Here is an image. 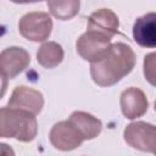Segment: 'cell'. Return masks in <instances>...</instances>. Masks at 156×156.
Returning <instances> with one entry per match:
<instances>
[{"mask_svg":"<svg viewBox=\"0 0 156 156\" xmlns=\"http://www.w3.org/2000/svg\"><path fill=\"white\" fill-rule=\"evenodd\" d=\"M135 62V54L129 45L113 43L100 58L91 62V79L100 87L115 85L133 71Z\"/></svg>","mask_w":156,"mask_h":156,"instance_id":"obj_1","label":"cell"},{"mask_svg":"<svg viewBox=\"0 0 156 156\" xmlns=\"http://www.w3.org/2000/svg\"><path fill=\"white\" fill-rule=\"evenodd\" d=\"M155 57L156 55L151 52L146 55L144 60V76L152 85H155Z\"/></svg>","mask_w":156,"mask_h":156,"instance_id":"obj_15","label":"cell"},{"mask_svg":"<svg viewBox=\"0 0 156 156\" xmlns=\"http://www.w3.org/2000/svg\"><path fill=\"white\" fill-rule=\"evenodd\" d=\"M133 38L138 45L143 48L156 46V15L155 12L146 13L134 22Z\"/></svg>","mask_w":156,"mask_h":156,"instance_id":"obj_11","label":"cell"},{"mask_svg":"<svg viewBox=\"0 0 156 156\" xmlns=\"http://www.w3.org/2000/svg\"><path fill=\"white\" fill-rule=\"evenodd\" d=\"M63 56V49L56 41H46L37 51L38 63L44 68H54L58 66L62 62Z\"/></svg>","mask_w":156,"mask_h":156,"instance_id":"obj_13","label":"cell"},{"mask_svg":"<svg viewBox=\"0 0 156 156\" xmlns=\"http://www.w3.org/2000/svg\"><path fill=\"white\" fill-rule=\"evenodd\" d=\"M124 141L133 149L155 152L156 149V128L151 123L143 121L133 122L128 124L123 132Z\"/></svg>","mask_w":156,"mask_h":156,"instance_id":"obj_4","label":"cell"},{"mask_svg":"<svg viewBox=\"0 0 156 156\" xmlns=\"http://www.w3.org/2000/svg\"><path fill=\"white\" fill-rule=\"evenodd\" d=\"M119 104L123 116L128 119H135L144 116L149 108V101L145 93L135 87H130L121 94Z\"/></svg>","mask_w":156,"mask_h":156,"instance_id":"obj_10","label":"cell"},{"mask_svg":"<svg viewBox=\"0 0 156 156\" xmlns=\"http://www.w3.org/2000/svg\"><path fill=\"white\" fill-rule=\"evenodd\" d=\"M110 45L111 39L95 33L85 32L77 39L76 49L82 58L89 62H94L107 51Z\"/></svg>","mask_w":156,"mask_h":156,"instance_id":"obj_8","label":"cell"},{"mask_svg":"<svg viewBox=\"0 0 156 156\" xmlns=\"http://www.w3.org/2000/svg\"><path fill=\"white\" fill-rule=\"evenodd\" d=\"M68 122L79 132L84 140L96 138L102 129V123L99 118L84 111H74L68 118Z\"/></svg>","mask_w":156,"mask_h":156,"instance_id":"obj_12","label":"cell"},{"mask_svg":"<svg viewBox=\"0 0 156 156\" xmlns=\"http://www.w3.org/2000/svg\"><path fill=\"white\" fill-rule=\"evenodd\" d=\"M7 83H9V79H7L5 76H2V74L0 73V99H1V98L5 95V93H6Z\"/></svg>","mask_w":156,"mask_h":156,"instance_id":"obj_17","label":"cell"},{"mask_svg":"<svg viewBox=\"0 0 156 156\" xmlns=\"http://www.w3.org/2000/svg\"><path fill=\"white\" fill-rule=\"evenodd\" d=\"M118 27L119 21L117 15L110 9H100L94 11L89 16L87 23V32L112 39L113 35L118 33Z\"/></svg>","mask_w":156,"mask_h":156,"instance_id":"obj_9","label":"cell"},{"mask_svg":"<svg viewBox=\"0 0 156 156\" xmlns=\"http://www.w3.org/2000/svg\"><path fill=\"white\" fill-rule=\"evenodd\" d=\"M52 29V20L46 12L34 11L22 16L18 23V30L27 40L39 43L45 41Z\"/></svg>","mask_w":156,"mask_h":156,"instance_id":"obj_3","label":"cell"},{"mask_svg":"<svg viewBox=\"0 0 156 156\" xmlns=\"http://www.w3.org/2000/svg\"><path fill=\"white\" fill-rule=\"evenodd\" d=\"M0 156H16L13 149L6 144V143H0Z\"/></svg>","mask_w":156,"mask_h":156,"instance_id":"obj_16","label":"cell"},{"mask_svg":"<svg viewBox=\"0 0 156 156\" xmlns=\"http://www.w3.org/2000/svg\"><path fill=\"white\" fill-rule=\"evenodd\" d=\"M48 7L50 13L60 20V21H67L73 18L78 12L80 7L79 0H66V1H48Z\"/></svg>","mask_w":156,"mask_h":156,"instance_id":"obj_14","label":"cell"},{"mask_svg":"<svg viewBox=\"0 0 156 156\" xmlns=\"http://www.w3.org/2000/svg\"><path fill=\"white\" fill-rule=\"evenodd\" d=\"M49 138L52 146L61 151L74 150L84 141L79 132L68 122V119L55 123L50 130Z\"/></svg>","mask_w":156,"mask_h":156,"instance_id":"obj_6","label":"cell"},{"mask_svg":"<svg viewBox=\"0 0 156 156\" xmlns=\"http://www.w3.org/2000/svg\"><path fill=\"white\" fill-rule=\"evenodd\" d=\"M7 106L11 108L27 111L35 116L43 110L44 98L39 90L24 85H18L13 89Z\"/></svg>","mask_w":156,"mask_h":156,"instance_id":"obj_7","label":"cell"},{"mask_svg":"<svg viewBox=\"0 0 156 156\" xmlns=\"http://www.w3.org/2000/svg\"><path fill=\"white\" fill-rule=\"evenodd\" d=\"M38 133L34 115L11 107L0 108V138H15L22 143L32 141Z\"/></svg>","mask_w":156,"mask_h":156,"instance_id":"obj_2","label":"cell"},{"mask_svg":"<svg viewBox=\"0 0 156 156\" xmlns=\"http://www.w3.org/2000/svg\"><path fill=\"white\" fill-rule=\"evenodd\" d=\"M30 63L27 50L20 46H10L0 52V73L7 79H12L22 73Z\"/></svg>","mask_w":156,"mask_h":156,"instance_id":"obj_5","label":"cell"}]
</instances>
